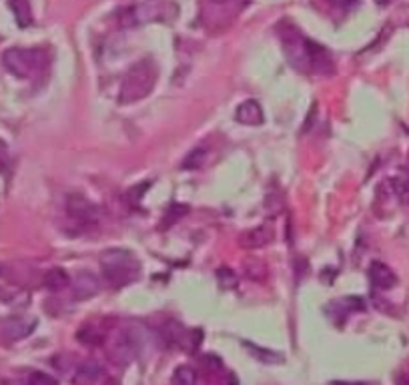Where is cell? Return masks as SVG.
Returning a JSON list of instances; mask_svg holds the SVG:
<instances>
[{
    "label": "cell",
    "instance_id": "11",
    "mask_svg": "<svg viewBox=\"0 0 409 385\" xmlns=\"http://www.w3.org/2000/svg\"><path fill=\"white\" fill-rule=\"evenodd\" d=\"M235 118L241 123V125H247V127H257L263 123V109L257 101H245L237 107L235 111Z\"/></svg>",
    "mask_w": 409,
    "mask_h": 385
},
{
    "label": "cell",
    "instance_id": "7",
    "mask_svg": "<svg viewBox=\"0 0 409 385\" xmlns=\"http://www.w3.org/2000/svg\"><path fill=\"white\" fill-rule=\"evenodd\" d=\"M305 48H307V65H311L321 74H331L333 72V59L327 52V48H323L309 39H305Z\"/></svg>",
    "mask_w": 409,
    "mask_h": 385
},
{
    "label": "cell",
    "instance_id": "13",
    "mask_svg": "<svg viewBox=\"0 0 409 385\" xmlns=\"http://www.w3.org/2000/svg\"><path fill=\"white\" fill-rule=\"evenodd\" d=\"M98 377H101V365L96 362H87L76 369L74 385H94Z\"/></svg>",
    "mask_w": 409,
    "mask_h": 385
},
{
    "label": "cell",
    "instance_id": "21",
    "mask_svg": "<svg viewBox=\"0 0 409 385\" xmlns=\"http://www.w3.org/2000/svg\"><path fill=\"white\" fill-rule=\"evenodd\" d=\"M245 347H249L251 355H253V357H257V360H261V362H265V363H281L283 362V355H279L277 351L261 349L259 345H251V343H247V341H245Z\"/></svg>",
    "mask_w": 409,
    "mask_h": 385
},
{
    "label": "cell",
    "instance_id": "12",
    "mask_svg": "<svg viewBox=\"0 0 409 385\" xmlns=\"http://www.w3.org/2000/svg\"><path fill=\"white\" fill-rule=\"evenodd\" d=\"M98 291V279L89 271H83L76 275L72 281V295L74 299H89Z\"/></svg>",
    "mask_w": 409,
    "mask_h": 385
},
{
    "label": "cell",
    "instance_id": "10",
    "mask_svg": "<svg viewBox=\"0 0 409 385\" xmlns=\"http://www.w3.org/2000/svg\"><path fill=\"white\" fill-rule=\"evenodd\" d=\"M369 279H371L373 287H377V289H391L397 283L395 273L391 271L386 263H381V261H373L369 265Z\"/></svg>",
    "mask_w": 409,
    "mask_h": 385
},
{
    "label": "cell",
    "instance_id": "4",
    "mask_svg": "<svg viewBox=\"0 0 409 385\" xmlns=\"http://www.w3.org/2000/svg\"><path fill=\"white\" fill-rule=\"evenodd\" d=\"M138 341L136 333L131 329H120L113 337H109V357L116 365H129L136 357Z\"/></svg>",
    "mask_w": 409,
    "mask_h": 385
},
{
    "label": "cell",
    "instance_id": "30",
    "mask_svg": "<svg viewBox=\"0 0 409 385\" xmlns=\"http://www.w3.org/2000/svg\"><path fill=\"white\" fill-rule=\"evenodd\" d=\"M379 4H386V2H389V0H377Z\"/></svg>",
    "mask_w": 409,
    "mask_h": 385
},
{
    "label": "cell",
    "instance_id": "1",
    "mask_svg": "<svg viewBox=\"0 0 409 385\" xmlns=\"http://www.w3.org/2000/svg\"><path fill=\"white\" fill-rule=\"evenodd\" d=\"M101 271L109 287L123 289L136 281L140 273V263L131 251L109 249L101 255Z\"/></svg>",
    "mask_w": 409,
    "mask_h": 385
},
{
    "label": "cell",
    "instance_id": "28",
    "mask_svg": "<svg viewBox=\"0 0 409 385\" xmlns=\"http://www.w3.org/2000/svg\"><path fill=\"white\" fill-rule=\"evenodd\" d=\"M333 6H339V8H347V6H353L357 0H329Z\"/></svg>",
    "mask_w": 409,
    "mask_h": 385
},
{
    "label": "cell",
    "instance_id": "32",
    "mask_svg": "<svg viewBox=\"0 0 409 385\" xmlns=\"http://www.w3.org/2000/svg\"><path fill=\"white\" fill-rule=\"evenodd\" d=\"M111 385H116V384H111Z\"/></svg>",
    "mask_w": 409,
    "mask_h": 385
},
{
    "label": "cell",
    "instance_id": "6",
    "mask_svg": "<svg viewBox=\"0 0 409 385\" xmlns=\"http://www.w3.org/2000/svg\"><path fill=\"white\" fill-rule=\"evenodd\" d=\"M162 17V6L159 2H143L127 8L120 17V23L125 26H138V24L153 23Z\"/></svg>",
    "mask_w": 409,
    "mask_h": 385
},
{
    "label": "cell",
    "instance_id": "3",
    "mask_svg": "<svg viewBox=\"0 0 409 385\" xmlns=\"http://www.w3.org/2000/svg\"><path fill=\"white\" fill-rule=\"evenodd\" d=\"M2 63L17 79H32L45 70L48 56L43 48H8L2 54Z\"/></svg>",
    "mask_w": 409,
    "mask_h": 385
},
{
    "label": "cell",
    "instance_id": "19",
    "mask_svg": "<svg viewBox=\"0 0 409 385\" xmlns=\"http://www.w3.org/2000/svg\"><path fill=\"white\" fill-rule=\"evenodd\" d=\"M173 385H197V373L189 365H179L173 373Z\"/></svg>",
    "mask_w": 409,
    "mask_h": 385
},
{
    "label": "cell",
    "instance_id": "27",
    "mask_svg": "<svg viewBox=\"0 0 409 385\" xmlns=\"http://www.w3.org/2000/svg\"><path fill=\"white\" fill-rule=\"evenodd\" d=\"M6 163H8V149H6L4 141H0V171L6 167Z\"/></svg>",
    "mask_w": 409,
    "mask_h": 385
},
{
    "label": "cell",
    "instance_id": "24",
    "mask_svg": "<svg viewBox=\"0 0 409 385\" xmlns=\"http://www.w3.org/2000/svg\"><path fill=\"white\" fill-rule=\"evenodd\" d=\"M26 385H59V382L45 371H32L26 379Z\"/></svg>",
    "mask_w": 409,
    "mask_h": 385
},
{
    "label": "cell",
    "instance_id": "31",
    "mask_svg": "<svg viewBox=\"0 0 409 385\" xmlns=\"http://www.w3.org/2000/svg\"><path fill=\"white\" fill-rule=\"evenodd\" d=\"M213 2H223V0H213Z\"/></svg>",
    "mask_w": 409,
    "mask_h": 385
},
{
    "label": "cell",
    "instance_id": "25",
    "mask_svg": "<svg viewBox=\"0 0 409 385\" xmlns=\"http://www.w3.org/2000/svg\"><path fill=\"white\" fill-rule=\"evenodd\" d=\"M149 189V183H143V185H136L133 187L129 193H127V199H129V203L133 205V207H138L140 203V199H143V195H145V191Z\"/></svg>",
    "mask_w": 409,
    "mask_h": 385
},
{
    "label": "cell",
    "instance_id": "20",
    "mask_svg": "<svg viewBox=\"0 0 409 385\" xmlns=\"http://www.w3.org/2000/svg\"><path fill=\"white\" fill-rule=\"evenodd\" d=\"M187 213H189V207H187V205H171V207L167 209V213H165L160 225H162V229L175 225V223H177L179 219H182Z\"/></svg>",
    "mask_w": 409,
    "mask_h": 385
},
{
    "label": "cell",
    "instance_id": "5",
    "mask_svg": "<svg viewBox=\"0 0 409 385\" xmlns=\"http://www.w3.org/2000/svg\"><path fill=\"white\" fill-rule=\"evenodd\" d=\"M67 213L74 223L92 227L98 221V209L83 195H70L67 199Z\"/></svg>",
    "mask_w": 409,
    "mask_h": 385
},
{
    "label": "cell",
    "instance_id": "23",
    "mask_svg": "<svg viewBox=\"0 0 409 385\" xmlns=\"http://www.w3.org/2000/svg\"><path fill=\"white\" fill-rule=\"evenodd\" d=\"M245 273H247L249 279L261 281V279H265L267 269H265V265L259 259H249V261H245Z\"/></svg>",
    "mask_w": 409,
    "mask_h": 385
},
{
    "label": "cell",
    "instance_id": "2",
    "mask_svg": "<svg viewBox=\"0 0 409 385\" xmlns=\"http://www.w3.org/2000/svg\"><path fill=\"white\" fill-rule=\"evenodd\" d=\"M157 76H159V70L151 59L136 61L135 65L127 70V74L123 79L120 92H118V103L120 105H133L136 101L149 96L157 85Z\"/></svg>",
    "mask_w": 409,
    "mask_h": 385
},
{
    "label": "cell",
    "instance_id": "15",
    "mask_svg": "<svg viewBox=\"0 0 409 385\" xmlns=\"http://www.w3.org/2000/svg\"><path fill=\"white\" fill-rule=\"evenodd\" d=\"M162 335H165V340L169 341L173 347H187V343H189V333L185 331V327H182L181 323H177V321H169L165 325V329H162Z\"/></svg>",
    "mask_w": 409,
    "mask_h": 385
},
{
    "label": "cell",
    "instance_id": "9",
    "mask_svg": "<svg viewBox=\"0 0 409 385\" xmlns=\"http://www.w3.org/2000/svg\"><path fill=\"white\" fill-rule=\"evenodd\" d=\"M273 237H275L273 227L263 223V225H257L249 229V231H245L239 241H241V247L243 249H261V247H265V245L271 243Z\"/></svg>",
    "mask_w": 409,
    "mask_h": 385
},
{
    "label": "cell",
    "instance_id": "16",
    "mask_svg": "<svg viewBox=\"0 0 409 385\" xmlns=\"http://www.w3.org/2000/svg\"><path fill=\"white\" fill-rule=\"evenodd\" d=\"M76 337L81 343H85V345H89V347H96V345H101V343H105L107 337H105V333L98 329V327H94V325H85V327H81L78 329V333H76Z\"/></svg>",
    "mask_w": 409,
    "mask_h": 385
},
{
    "label": "cell",
    "instance_id": "29",
    "mask_svg": "<svg viewBox=\"0 0 409 385\" xmlns=\"http://www.w3.org/2000/svg\"><path fill=\"white\" fill-rule=\"evenodd\" d=\"M333 385H365V384H343V382H335Z\"/></svg>",
    "mask_w": 409,
    "mask_h": 385
},
{
    "label": "cell",
    "instance_id": "18",
    "mask_svg": "<svg viewBox=\"0 0 409 385\" xmlns=\"http://www.w3.org/2000/svg\"><path fill=\"white\" fill-rule=\"evenodd\" d=\"M391 187L395 197L399 199L401 205H409V177L408 175H397L391 179Z\"/></svg>",
    "mask_w": 409,
    "mask_h": 385
},
{
    "label": "cell",
    "instance_id": "26",
    "mask_svg": "<svg viewBox=\"0 0 409 385\" xmlns=\"http://www.w3.org/2000/svg\"><path fill=\"white\" fill-rule=\"evenodd\" d=\"M217 277H219V281H221V285H223L225 289H231V287L237 283L235 273L229 271V269H219V271H217Z\"/></svg>",
    "mask_w": 409,
    "mask_h": 385
},
{
    "label": "cell",
    "instance_id": "17",
    "mask_svg": "<svg viewBox=\"0 0 409 385\" xmlns=\"http://www.w3.org/2000/svg\"><path fill=\"white\" fill-rule=\"evenodd\" d=\"M8 4H10L12 12H14V19H17L19 26L24 28V26H28V24L32 23V10H30L28 0H10Z\"/></svg>",
    "mask_w": 409,
    "mask_h": 385
},
{
    "label": "cell",
    "instance_id": "14",
    "mask_svg": "<svg viewBox=\"0 0 409 385\" xmlns=\"http://www.w3.org/2000/svg\"><path fill=\"white\" fill-rule=\"evenodd\" d=\"M43 283H45V287L48 291H63V289H67L68 285H70V277H68V273L65 269L54 267V269L45 273Z\"/></svg>",
    "mask_w": 409,
    "mask_h": 385
},
{
    "label": "cell",
    "instance_id": "8",
    "mask_svg": "<svg viewBox=\"0 0 409 385\" xmlns=\"http://www.w3.org/2000/svg\"><path fill=\"white\" fill-rule=\"evenodd\" d=\"M36 329L34 318H10L2 325V335L8 341H21Z\"/></svg>",
    "mask_w": 409,
    "mask_h": 385
},
{
    "label": "cell",
    "instance_id": "22",
    "mask_svg": "<svg viewBox=\"0 0 409 385\" xmlns=\"http://www.w3.org/2000/svg\"><path fill=\"white\" fill-rule=\"evenodd\" d=\"M204 159H207V151H204L203 147H199V149L191 151V153L185 157V160H182V169H189V171L199 169V167H203Z\"/></svg>",
    "mask_w": 409,
    "mask_h": 385
}]
</instances>
